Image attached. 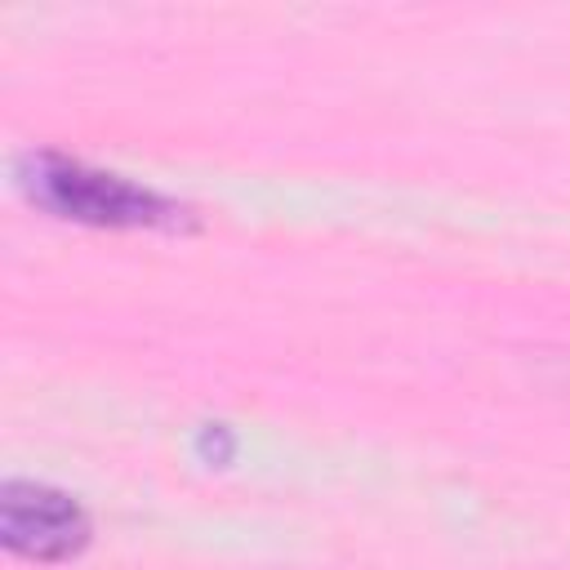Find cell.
<instances>
[{"mask_svg":"<svg viewBox=\"0 0 570 570\" xmlns=\"http://www.w3.org/2000/svg\"><path fill=\"white\" fill-rule=\"evenodd\" d=\"M31 196L62 218L98 223V227H174L178 205L151 187H138L120 174L89 169L67 156H40L31 174Z\"/></svg>","mask_w":570,"mask_h":570,"instance_id":"cell-1","label":"cell"},{"mask_svg":"<svg viewBox=\"0 0 570 570\" xmlns=\"http://www.w3.org/2000/svg\"><path fill=\"white\" fill-rule=\"evenodd\" d=\"M0 534L31 561H67L89 543L85 508L40 481H9L0 499Z\"/></svg>","mask_w":570,"mask_h":570,"instance_id":"cell-2","label":"cell"}]
</instances>
